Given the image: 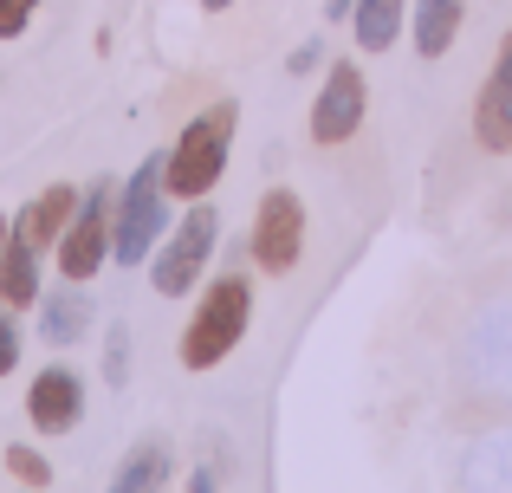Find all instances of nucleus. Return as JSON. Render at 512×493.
<instances>
[{
	"instance_id": "1",
	"label": "nucleus",
	"mask_w": 512,
	"mask_h": 493,
	"mask_svg": "<svg viewBox=\"0 0 512 493\" xmlns=\"http://www.w3.org/2000/svg\"><path fill=\"white\" fill-rule=\"evenodd\" d=\"M234 130H240V104L234 98H214L208 111L188 117L182 137H175V150H169V195L208 202V189L227 169V150H234Z\"/></svg>"
},
{
	"instance_id": "2",
	"label": "nucleus",
	"mask_w": 512,
	"mask_h": 493,
	"mask_svg": "<svg viewBox=\"0 0 512 493\" xmlns=\"http://www.w3.org/2000/svg\"><path fill=\"white\" fill-rule=\"evenodd\" d=\"M247 318H253V286L240 273L214 279L208 292H201L195 318H188L182 331V370H214L234 357V344L247 338Z\"/></svg>"
},
{
	"instance_id": "3",
	"label": "nucleus",
	"mask_w": 512,
	"mask_h": 493,
	"mask_svg": "<svg viewBox=\"0 0 512 493\" xmlns=\"http://www.w3.org/2000/svg\"><path fill=\"white\" fill-rule=\"evenodd\" d=\"M163 195H169V156L150 150L143 169L130 176V189L117 195V228H111V260L117 266H143L163 241Z\"/></svg>"
},
{
	"instance_id": "4",
	"label": "nucleus",
	"mask_w": 512,
	"mask_h": 493,
	"mask_svg": "<svg viewBox=\"0 0 512 493\" xmlns=\"http://www.w3.org/2000/svg\"><path fill=\"white\" fill-rule=\"evenodd\" d=\"M214 241H221V215H214L208 202H195L163 234V247H156V260H150V292H156V299H182V292H195L201 266L214 260Z\"/></svg>"
},
{
	"instance_id": "5",
	"label": "nucleus",
	"mask_w": 512,
	"mask_h": 493,
	"mask_svg": "<svg viewBox=\"0 0 512 493\" xmlns=\"http://www.w3.org/2000/svg\"><path fill=\"white\" fill-rule=\"evenodd\" d=\"M111 228H117V195H111V182H91V189L78 195L72 228L59 234V273L65 279L98 273V266L111 260Z\"/></svg>"
},
{
	"instance_id": "6",
	"label": "nucleus",
	"mask_w": 512,
	"mask_h": 493,
	"mask_svg": "<svg viewBox=\"0 0 512 493\" xmlns=\"http://www.w3.org/2000/svg\"><path fill=\"white\" fill-rule=\"evenodd\" d=\"M305 253V202L292 189H266L253 208V260L266 266V279L292 273Z\"/></svg>"
},
{
	"instance_id": "7",
	"label": "nucleus",
	"mask_w": 512,
	"mask_h": 493,
	"mask_svg": "<svg viewBox=\"0 0 512 493\" xmlns=\"http://www.w3.org/2000/svg\"><path fill=\"white\" fill-rule=\"evenodd\" d=\"M363 111H370L363 72L350 59H338L325 72V85H318V98H312V143H350L363 130Z\"/></svg>"
},
{
	"instance_id": "8",
	"label": "nucleus",
	"mask_w": 512,
	"mask_h": 493,
	"mask_svg": "<svg viewBox=\"0 0 512 493\" xmlns=\"http://www.w3.org/2000/svg\"><path fill=\"white\" fill-rule=\"evenodd\" d=\"M78 416H85V383H78V370L52 364L33 377V390H26V422H33L39 435H65L78 429Z\"/></svg>"
},
{
	"instance_id": "9",
	"label": "nucleus",
	"mask_w": 512,
	"mask_h": 493,
	"mask_svg": "<svg viewBox=\"0 0 512 493\" xmlns=\"http://www.w3.org/2000/svg\"><path fill=\"white\" fill-rule=\"evenodd\" d=\"M474 137L487 143L493 156L512 150V33H506L500 59H493L487 85H480V98H474Z\"/></svg>"
},
{
	"instance_id": "10",
	"label": "nucleus",
	"mask_w": 512,
	"mask_h": 493,
	"mask_svg": "<svg viewBox=\"0 0 512 493\" xmlns=\"http://www.w3.org/2000/svg\"><path fill=\"white\" fill-rule=\"evenodd\" d=\"M72 215H78V189H65V182H52V189H39L33 202L13 215V234H20L26 247H39V253H52L59 247V234L72 228Z\"/></svg>"
},
{
	"instance_id": "11",
	"label": "nucleus",
	"mask_w": 512,
	"mask_h": 493,
	"mask_svg": "<svg viewBox=\"0 0 512 493\" xmlns=\"http://www.w3.org/2000/svg\"><path fill=\"white\" fill-rule=\"evenodd\" d=\"M169 468H175L169 442H163V435H150V442H137L124 455V468L111 474V493H163L169 487Z\"/></svg>"
},
{
	"instance_id": "12",
	"label": "nucleus",
	"mask_w": 512,
	"mask_h": 493,
	"mask_svg": "<svg viewBox=\"0 0 512 493\" xmlns=\"http://www.w3.org/2000/svg\"><path fill=\"white\" fill-rule=\"evenodd\" d=\"M91 331V299L78 286H59V292H39V338L52 344H78Z\"/></svg>"
},
{
	"instance_id": "13",
	"label": "nucleus",
	"mask_w": 512,
	"mask_h": 493,
	"mask_svg": "<svg viewBox=\"0 0 512 493\" xmlns=\"http://www.w3.org/2000/svg\"><path fill=\"white\" fill-rule=\"evenodd\" d=\"M461 13L467 0H415V52L422 59H441V52L454 46V33H461Z\"/></svg>"
},
{
	"instance_id": "14",
	"label": "nucleus",
	"mask_w": 512,
	"mask_h": 493,
	"mask_svg": "<svg viewBox=\"0 0 512 493\" xmlns=\"http://www.w3.org/2000/svg\"><path fill=\"white\" fill-rule=\"evenodd\" d=\"M402 20H409V0H357L350 7V33H357L363 52H389L402 33Z\"/></svg>"
},
{
	"instance_id": "15",
	"label": "nucleus",
	"mask_w": 512,
	"mask_h": 493,
	"mask_svg": "<svg viewBox=\"0 0 512 493\" xmlns=\"http://www.w3.org/2000/svg\"><path fill=\"white\" fill-rule=\"evenodd\" d=\"M39 247H26L20 234L7 241V260H0V299H7V312H20V305H39Z\"/></svg>"
},
{
	"instance_id": "16",
	"label": "nucleus",
	"mask_w": 512,
	"mask_h": 493,
	"mask_svg": "<svg viewBox=\"0 0 512 493\" xmlns=\"http://www.w3.org/2000/svg\"><path fill=\"white\" fill-rule=\"evenodd\" d=\"M7 474H13L20 487H33V493H46V487H52V461L39 455V448H26V442H13V448H7Z\"/></svg>"
},
{
	"instance_id": "17",
	"label": "nucleus",
	"mask_w": 512,
	"mask_h": 493,
	"mask_svg": "<svg viewBox=\"0 0 512 493\" xmlns=\"http://www.w3.org/2000/svg\"><path fill=\"white\" fill-rule=\"evenodd\" d=\"M104 383L111 390L130 383V325H111V338H104Z\"/></svg>"
},
{
	"instance_id": "18",
	"label": "nucleus",
	"mask_w": 512,
	"mask_h": 493,
	"mask_svg": "<svg viewBox=\"0 0 512 493\" xmlns=\"http://www.w3.org/2000/svg\"><path fill=\"white\" fill-rule=\"evenodd\" d=\"M33 13H39V0H0V39H20Z\"/></svg>"
},
{
	"instance_id": "19",
	"label": "nucleus",
	"mask_w": 512,
	"mask_h": 493,
	"mask_svg": "<svg viewBox=\"0 0 512 493\" xmlns=\"http://www.w3.org/2000/svg\"><path fill=\"white\" fill-rule=\"evenodd\" d=\"M318 59H325V33H318V39H305V46H292L286 72H292V78H305V72H312V65H318Z\"/></svg>"
},
{
	"instance_id": "20",
	"label": "nucleus",
	"mask_w": 512,
	"mask_h": 493,
	"mask_svg": "<svg viewBox=\"0 0 512 493\" xmlns=\"http://www.w3.org/2000/svg\"><path fill=\"white\" fill-rule=\"evenodd\" d=\"M20 364V331H13V318H0V377Z\"/></svg>"
},
{
	"instance_id": "21",
	"label": "nucleus",
	"mask_w": 512,
	"mask_h": 493,
	"mask_svg": "<svg viewBox=\"0 0 512 493\" xmlns=\"http://www.w3.org/2000/svg\"><path fill=\"white\" fill-rule=\"evenodd\" d=\"M350 7H357V0H325V13H331V20H350Z\"/></svg>"
},
{
	"instance_id": "22",
	"label": "nucleus",
	"mask_w": 512,
	"mask_h": 493,
	"mask_svg": "<svg viewBox=\"0 0 512 493\" xmlns=\"http://www.w3.org/2000/svg\"><path fill=\"white\" fill-rule=\"evenodd\" d=\"M188 493H214V474H208V468H201V474H195V481H188Z\"/></svg>"
},
{
	"instance_id": "23",
	"label": "nucleus",
	"mask_w": 512,
	"mask_h": 493,
	"mask_svg": "<svg viewBox=\"0 0 512 493\" xmlns=\"http://www.w3.org/2000/svg\"><path fill=\"white\" fill-rule=\"evenodd\" d=\"M7 241H13V221H0V260H7Z\"/></svg>"
},
{
	"instance_id": "24",
	"label": "nucleus",
	"mask_w": 512,
	"mask_h": 493,
	"mask_svg": "<svg viewBox=\"0 0 512 493\" xmlns=\"http://www.w3.org/2000/svg\"><path fill=\"white\" fill-rule=\"evenodd\" d=\"M227 7H234V0H201V13H227Z\"/></svg>"
},
{
	"instance_id": "25",
	"label": "nucleus",
	"mask_w": 512,
	"mask_h": 493,
	"mask_svg": "<svg viewBox=\"0 0 512 493\" xmlns=\"http://www.w3.org/2000/svg\"><path fill=\"white\" fill-rule=\"evenodd\" d=\"M26 493H33V487H26Z\"/></svg>"
}]
</instances>
